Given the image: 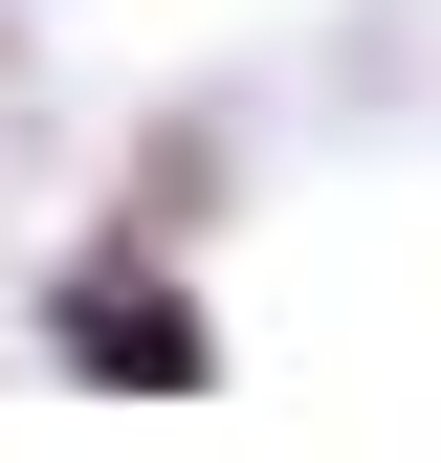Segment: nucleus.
<instances>
[{
  "mask_svg": "<svg viewBox=\"0 0 441 463\" xmlns=\"http://www.w3.org/2000/svg\"><path fill=\"white\" fill-rule=\"evenodd\" d=\"M44 354L110 375V397H220V331H199L155 265H67V287H44Z\"/></svg>",
  "mask_w": 441,
  "mask_h": 463,
  "instance_id": "nucleus-1",
  "label": "nucleus"
}]
</instances>
